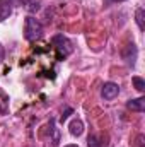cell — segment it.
I'll use <instances>...</instances> for the list:
<instances>
[{
    "mask_svg": "<svg viewBox=\"0 0 145 147\" xmlns=\"http://www.w3.org/2000/svg\"><path fill=\"white\" fill-rule=\"evenodd\" d=\"M87 144L89 147H103V142H101V139L97 137V135H89V139H87Z\"/></svg>",
    "mask_w": 145,
    "mask_h": 147,
    "instance_id": "12",
    "label": "cell"
},
{
    "mask_svg": "<svg viewBox=\"0 0 145 147\" xmlns=\"http://www.w3.org/2000/svg\"><path fill=\"white\" fill-rule=\"evenodd\" d=\"M68 132L73 137H80L82 132H84V121L80 118H73L72 121H70V125H68Z\"/></svg>",
    "mask_w": 145,
    "mask_h": 147,
    "instance_id": "5",
    "label": "cell"
},
{
    "mask_svg": "<svg viewBox=\"0 0 145 147\" xmlns=\"http://www.w3.org/2000/svg\"><path fill=\"white\" fill-rule=\"evenodd\" d=\"M72 113H73V110H72V108H67V110H65L63 113H62V116H60V121L63 123V121H65V120H67V118H68V116L72 115Z\"/></svg>",
    "mask_w": 145,
    "mask_h": 147,
    "instance_id": "13",
    "label": "cell"
},
{
    "mask_svg": "<svg viewBox=\"0 0 145 147\" xmlns=\"http://www.w3.org/2000/svg\"><path fill=\"white\" fill-rule=\"evenodd\" d=\"M50 132L53 134V137H51V146H58V142H60V132H58V128L55 127V120L50 121Z\"/></svg>",
    "mask_w": 145,
    "mask_h": 147,
    "instance_id": "8",
    "label": "cell"
},
{
    "mask_svg": "<svg viewBox=\"0 0 145 147\" xmlns=\"http://www.w3.org/2000/svg\"><path fill=\"white\" fill-rule=\"evenodd\" d=\"M118 94H119V86H118V84H114V82H106V84H103V87H101V96H103V99L111 101V99H114Z\"/></svg>",
    "mask_w": 145,
    "mask_h": 147,
    "instance_id": "4",
    "label": "cell"
},
{
    "mask_svg": "<svg viewBox=\"0 0 145 147\" xmlns=\"http://www.w3.org/2000/svg\"><path fill=\"white\" fill-rule=\"evenodd\" d=\"M126 108L132 111H137V113H142L145 111V98H137V99H130L126 103Z\"/></svg>",
    "mask_w": 145,
    "mask_h": 147,
    "instance_id": "6",
    "label": "cell"
},
{
    "mask_svg": "<svg viewBox=\"0 0 145 147\" xmlns=\"http://www.w3.org/2000/svg\"><path fill=\"white\" fill-rule=\"evenodd\" d=\"M5 111H7V106L5 105H0V115H3Z\"/></svg>",
    "mask_w": 145,
    "mask_h": 147,
    "instance_id": "15",
    "label": "cell"
},
{
    "mask_svg": "<svg viewBox=\"0 0 145 147\" xmlns=\"http://www.w3.org/2000/svg\"><path fill=\"white\" fill-rule=\"evenodd\" d=\"M44 34V28H43V24L38 21L36 17H33V16H28L26 17V21H24V38L28 39V41H38V39H41Z\"/></svg>",
    "mask_w": 145,
    "mask_h": 147,
    "instance_id": "1",
    "label": "cell"
},
{
    "mask_svg": "<svg viewBox=\"0 0 145 147\" xmlns=\"http://www.w3.org/2000/svg\"><path fill=\"white\" fill-rule=\"evenodd\" d=\"M132 80H133L135 89H137L138 92H144V91H145V80H144V79H142V77H138V75H135Z\"/></svg>",
    "mask_w": 145,
    "mask_h": 147,
    "instance_id": "11",
    "label": "cell"
},
{
    "mask_svg": "<svg viewBox=\"0 0 145 147\" xmlns=\"http://www.w3.org/2000/svg\"><path fill=\"white\" fill-rule=\"evenodd\" d=\"M12 14V2L10 0H0V22L9 19Z\"/></svg>",
    "mask_w": 145,
    "mask_h": 147,
    "instance_id": "7",
    "label": "cell"
},
{
    "mask_svg": "<svg viewBox=\"0 0 145 147\" xmlns=\"http://www.w3.org/2000/svg\"><path fill=\"white\" fill-rule=\"evenodd\" d=\"M144 140H145V137L142 134L137 135V139H135V147H144Z\"/></svg>",
    "mask_w": 145,
    "mask_h": 147,
    "instance_id": "14",
    "label": "cell"
},
{
    "mask_svg": "<svg viewBox=\"0 0 145 147\" xmlns=\"http://www.w3.org/2000/svg\"><path fill=\"white\" fill-rule=\"evenodd\" d=\"M63 147H79L77 144H68V146H63Z\"/></svg>",
    "mask_w": 145,
    "mask_h": 147,
    "instance_id": "16",
    "label": "cell"
},
{
    "mask_svg": "<svg viewBox=\"0 0 145 147\" xmlns=\"http://www.w3.org/2000/svg\"><path fill=\"white\" fill-rule=\"evenodd\" d=\"M12 2V0H10ZM14 2H17V3H22V5H26L31 12L33 10H38L39 9V3H38V0H14Z\"/></svg>",
    "mask_w": 145,
    "mask_h": 147,
    "instance_id": "10",
    "label": "cell"
},
{
    "mask_svg": "<svg viewBox=\"0 0 145 147\" xmlns=\"http://www.w3.org/2000/svg\"><path fill=\"white\" fill-rule=\"evenodd\" d=\"M145 10L144 9H137V12H135V21H137V24H138V29L140 31H144L145 29Z\"/></svg>",
    "mask_w": 145,
    "mask_h": 147,
    "instance_id": "9",
    "label": "cell"
},
{
    "mask_svg": "<svg viewBox=\"0 0 145 147\" xmlns=\"http://www.w3.org/2000/svg\"><path fill=\"white\" fill-rule=\"evenodd\" d=\"M51 45L55 46L58 58H67L68 55H72L73 51V43L63 34H55L51 38Z\"/></svg>",
    "mask_w": 145,
    "mask_h": 147,
    "instance_id": "2",
    "label": "cell"
},
{
    "mask_svg": "<svg viewBox=\"0 0 145 147\" xmlns=\"http://www.w3.org/2000/svg\"><path fill=\"white\" fill-rule=\"evenodd\" d=\"M121 57H123V60H125L126 65L135 67V62H137V57H138V48H137V45H135V43H128V45L123 48Z\"/></svg>",
    "mask_w": 145,
    "mask_h": 147,
    "instance_id": "3",
    "label": "cell"
},
{
    "mask_svg": "<svg viewBox=\"0 0 145 147\" xmlns=\"http://www.w3.org/2000/svg\"><path fill=\"white\" fill-rule=\"evenodd\" d=\"M111 2H125V0H111Z\"/></svg>",
    "mask_w": 145,
    "mask_h": 147,
    "instance_id": "17",
    "label": "cell"
},
{
    "mask_svg": "<svg viewBox=\"0 0 145 147\" xmlns=\"http://www.w3.org/2000/svg\"><path fill=\"white\" fill-rule=\"evenodd\" d=\"M0 60H2V48H0Z\"/></svg>",
    "mask_w": 145,
    "mask_h": 147,
    "instance_id": "18",
    "label": "cell"
}]
</instances>
